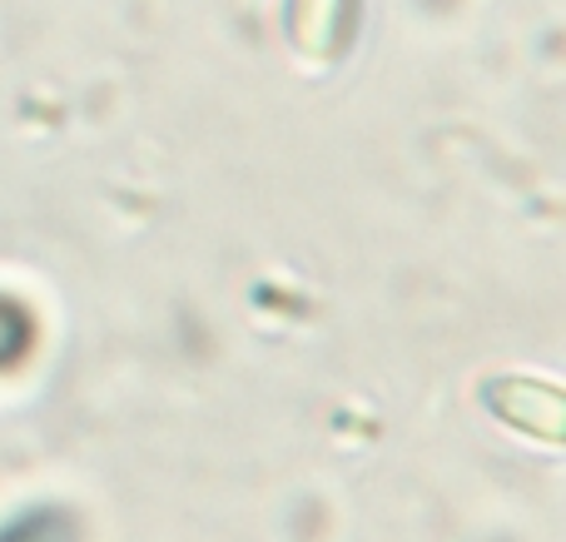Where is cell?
I'll use <instances>...</instances> for the list:
<instances>
[{
    "label": "cell",
    "instance_id": "obj_2",
    "mask_svg": "<svg viewBox=\"0 0 566 542\" xmlns=\"http://www.w3.org/2000/svg\"><path fill=\"white\" fill-rule=\"evenodd\" d=\"M0 542H80V523L60 508H40V513H25L20 523H10Z\"/></svg>",
    "mask_w": 566,
    "mask_h": 542
},
{
    "label": "cell",
    "instance_id": "obj_3",
    "mask_svg": "<svg viewBox=\"0 0 566 542\" xmlns=\"http://www.w3.org/2000/svg\"><path fill=\"white\" fill-rule=\"evenodd\" d=\"M25 344H30V324H25V314H20L10 299H0V368L6 364H15L20 354H25Z\"/></svg>",
    "mask_w": 566,
    "mask_h": 542
},
{
    "label": "cell",
    "instance_id": "obj_1",
    "mask_svg": "<svg viewBox=\"0 0 566 542\" xmlns=\"http://www.w3.org/2000/svg\"><path fill=\"white\" fill-rule=\"evenodd\" d=\"M482 394L497 408V418H507L512 428H527V434L547 438V444H562V394L552 384H537V378H492Z\"/></svg>",
    "mask_w": 566,
    "mask_h": 542
}]
</instances>
